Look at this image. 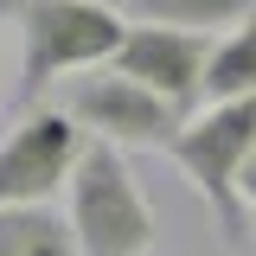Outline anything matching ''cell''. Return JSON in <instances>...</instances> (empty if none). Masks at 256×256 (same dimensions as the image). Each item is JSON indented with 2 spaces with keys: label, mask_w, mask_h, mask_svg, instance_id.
I'll return each instance as SVG.
<instances>
[{
  "label": "cell",
  "mask_w": 256,
  "mask_h": 256,
  "mask_svg": "<svg viewBox=\"0 0 256 256\" xmlns=\"http://www.w3.org/2000/svg\"><path fill=\"white\" fill-rule=\"evenodd\" d=\"M13 26H20V102H38L64 77L109 70L134 20L109 0H13Z\"/></svg>",
  "instance_id": "obj_1"
},
{
  "label": "cell",
  "mask_w": 256,
  "mask_h": 256,
  "mask_svg": "<svg viewBox=\"0 0 256 256\" xmlns=\"http://www.w3.org/2000/svg\"><path fill=\"white\" fill-rule=\"evenodd\" d=\"M250 154H256V96L205 102V109L180 128V141L166 148V160H173L180 180L205 198V212L218 218V230L230 244H237L244 224H250V205H244V166H250Z\"/></svg>",
  "instance_id": "obj_2"
},
{
  "label": "cell",
  "mask_w": 256,
  "mask_h": 256,
  "mask_svg": "<svg viewBox=\"0 0 256 256\" xmlns=\"http://www.w3.org/2000/svg\"><path fill=\"white\" fill-rule=\"evenodd\" d=\"M70 224L84 256H154V205L141 198V180L122 160V148L90 141L70 180Z\"/></svg>",
  "instance_id": "obj_3"
},
{
  "label": "cell",
  "mask_w": 256,
  "mask_h": 256,
  "mask_svg": "<svg viewBox=\"0 0 256 256\" xmlns=\"http://www.w3.org/2000/svg\"><path fill=\"white\" fill-rule=\"evenodd\" d=\"M64 109L84 122L90 141H109V148H160V154H166V148L180 141V128L192 122L186 109H173V102L154 96L148 84L122 77L116 64H109V70H84V77H70Z\"/></svg>",
  "instance_id": "obj_4"
},
{
  "label": "cell",
  "mask_w": 256,
  "mask_h": 256,
  "mask_svg": "<svg viewBox=\"0 0 256 256\" xmlns=\"http://www.w3.org/2000/svg\"><path fill=\"white\" fill-rule=\"evenodd\" d=\"M90 134L70 109H26L0 141V205H52V192L77 180Z\"/></svg>",
  "instance_id": "obj_5"
},
{
  "label": "cell",
  "mask_w": 256,
  "mask_h": 256,
  "mask_svg": "<svg viewBox=\"0 0 256 256\" xmlns=\"http://www.w3.org/2000/svg\"><path fill=\"white\" fill-rule=\"evenodd\" d=\"M116 70L134 77V84H148L154 96H166L173 109L198 116V109H205L212 38H205V32H180V26H141V20H134V32H128Z\"/></svg>",
  "instance_id": "obj_6"
},
{
  "label": "cell",
  "mask_w": 256,
  "mask_h": 256,
  "mask_svg": "<svg viewBox=\"0 0 256 256\" xmlns=\"http://www.w3.org/2000/svg\"><path fill=\"white\" fill-rule=\"evenodd\" d=\"M0 256H84V244L58 205H0Z\"/></svg>",
  "instance_id": "obj_7"
},
{
  "label": "cell",
  "mask_w": 256,
  "mask_h": 256,
  "mask_svg": "<svg viewBox=\"0 0 256 256\" xmlns=\"http://www.w3.org/2000/svg\"><path fill=\"white\" fill-rule=\"evenodd\" d=\"M128 20L180 32H237L256 20V0H128Z\"/></svg>",
  "instance_id": "obj_8"
},
{
  "label": "cell",
  "mask_w": 256,
  "mask_h": 256,
  "mask_svg": "<svg viewBox=\"0 0 256 256\" xmlns=\"http://www.w3.org/2000/svg\"><path fill=\"white\" fill-rule=\"evenodd\" d=\"M237 96H256V20L224 32L205 70V102H237Z\"/></svg>",
  "instance_id": "obj_9"
},
{
  "label": "cell",
  "mask_w": 256,
  "mask_h": 256,
  "mask_svg": "<svg viewBox=\"0 0 256 256\" xmlns=\"http://www.w3.org/2000/svg\"><path fill=\"white\" fill-rule=\"evenodd\" d=\"M244 205L256 212V154H250V166H244Z\"/></svg>",
  "instance_id": "obj_10"
},
{
  "label": "cell",
  "mask_w": 256,
  "mask_h": 256,
  "mask_svg": "<svg viewBox=\"0 0 256 256\" xmlns=\"http://www.w3.org/2000/svg\"><path fill=\"white\" fill-rule=\"evenodd\" d=\"M6 13H13V0H0V20H6Z\"/></svg>",
  "instance_id": "obj_11"
},
{
  "label": "cell",
  "mask_w": 256,
  "mask_h": 256,
  "mask_svg": "<svg viewBox=\"0 0 256 256\" xmlns=\"http://www.w3.org/2000/svg\"><path fill=\"white\" fill-rule=\"evenodd\" d=\"M198 256H230V250H198Z\"/></svg>",
  "instance_id": "obj_12"
}]
</instances>
